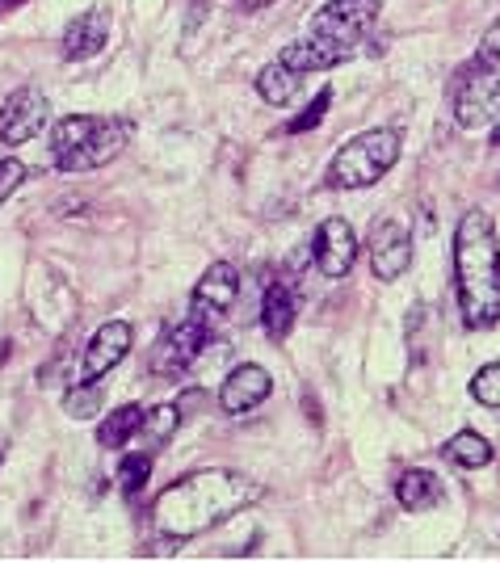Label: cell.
<instances>
[{"label": "cell", "instance_id": "6da1fadb", "mask_svg": "<svg viewBox=\"0 0 500 563\" xmlns=\"http://www.w3.org/2000/svg\"><path fill=\"white\" fill-rule=\"evenodd\" d=\"M257 497H261V488L252 484L249 475H240V471H193V475L177 479L173 488L160 492L157 530L189 542V538L207 534L211 526L227 522L232 513L249 509Z\"/></svg>", "mask_w": 500, "mask_h": 563}, {"label": "cell", "instance_id": "7a4b0ae2", "mask_svg": "<svg viewBox=\"0 0 500 563\" xmlns=\"http://www.w3.org/2000/svg\"><path fill=\"white\" fill-rule=\"evenodd\" d=\"M454 290L463 324L488 333L500 324V245L488 211H467L454 227Z\"/></svg>", "mask_w": 500, "mask_h": 563}, {"label": "cell", "instance_id": "3957f363", "mask_svg": "<svg viewBox=\"0 0 500 563\" xmlns=\"http://www.w3.org/2000/svg\"><path fill=\"white\" fill-rule=\"evenodd\" d=\"M130 126L123 118H93V114H72L55 126L51 135V152L63 173H89L101 168L126 148Z\"/></svg>", "mask_w": 500, "mask_h": 563}, {"label": "cell", "instance_id": "277c9868", "mask_svg": "<svg viewBox=\"0 0 500 563\" xmlns=\"http://www.w3.org/2000/svg\"><path fill=\"white\" fill-rule=\"evenodd\" d=\"M400 160V130L391 126H375L362 130L345 143L341 152L328 164V186L333 189H366L375 186L378 177H387Z\"/></svg>", "mask_w": 500, "mask_h": 563}, {"label": "cell", "instance_id": "5b68a950", "mask_svg": "<svg viewBox=\"0 0 500 563\" xmlns=\"http://www.w3.org/2000/svg\"><path fill=\"white\" fill-rule=\"evenodd\" d=\"M378 22V0H328L312 17V38L328 42L333 51H341L349 60V51L375 30Z\"/></svg>", "mask_w": 500, "mask_h": 563}, {"label": "cell", "instance_id": "8992f818", "mask_svg": "<svg viewBox=\"0 0 500 563\" xmlns=\"http://www.w3.org/2000/svg\"><path fill=\"white\" fill-rule=\"evenodd\" d=\"M211 341V324H202V320H182V324H173L157 345H152V353H148V371L157 378H182L198 362V353L207 349Z\"/></svg>", "mask_w": 500, "mask_h": 563}, {"label": "cell", "instance_id": "52a82bcc", "mask_svg": "<svg viewBox=\"0 0 500 563\" xmlns=\"http://www.w3.org/2000/svg\"><path fill=\"white\" fill-rule=\"evenodd\" d=\"M236 299H240V274H236V265L232 261H215L202 282L193 286V295H189V315L193 320H202V324H215L223 315L236 308Z\"/></svg>", "mask_w": 500, "mask_h": 563}, {"label": "cell", "instance_id": "ba28073f", "mask_svg": "<svg viewBox=\"0 0 500 563\" xmlns=\"http://www.w3.org/2000/svg\"><path fill=\"white\" fill-rule=\"evenodd\" d=\"M47 123H51V101L26 85V89H17L9 97L4 110H0V143L22 148V143H30L34 135H42Z\"/></svg>", "mask_w": 500, "mask_h": 563}, {"label": "cell", "instance_id": "9c48e42d", "mask_svg": "<svg viewBox=\"0 0 500 563\" xmlns=\"http://www.w3.org/2000/svg\"><path fill=\"white\" fill-rule=\"evenodd\" d=\"M500 114V67H484L479 63V72L467 76V80H459V93H454V118L459 126H475L492 123Z\"/></svg>", "mask_w": 500, "mask_h": 563}, {"label": "cell", "instance_id": "30bf717a", "mask_svg": "<svg viewBox=\"0 0 500 563\" xmlns=\"http://www.w3.org/2000/svg\"><path fill=\"white\" fill-rule=\"evenodd\" d=\"M371 270H375L378 282H396L408 274L412 265V236L400 220H378L371 227Z\"/></svg>", "mask_w": 500, "mask_h": 563}, {"label": "cell", "instance_id": "8fae6325", "mask_svg": "<svg viewBox=\"0 0 500 563\" xmlns=\"http://www.w3.org/2000/svg\"><path fill=\"white\" fill-rule=\"evenodd\" d=\"M130 345H135V328H130L126 320H110V324H101V328L93 333V341H89V349H85L80 378H85V383L105 378L118 362H123L126 353H130Z\"/></svg>", "mask_w": 500, "mask_h": 563}, {"label": "cell", "instance_id": "7c38bea8", "mask_svg": "<svg viewBox=\"0 0 500 563\" xmlns=\"http://www.w3.org/2000/svg\"><path fill=\"white\" fill-rule=\"evenodd\" d=\"M358 261V236L345 220H324L315 232V265L324 278H345Z\"/></svg>", "mask_w": 500, "mask_h": 563}, {"label": "cell", "instance_id": "4fadbf2b", "mask_svg": "<svg viewBox=\"0 0 500 563\" xmlns=\"http://www.w3.org/2000/svg\"><path fill=\"white\" fill-rule=\"evenodd\" d=\"M270 391H274L270 371L257 366V362H245V366H236L232 375L223 378L220 404H223V412H232V416H245V412H252L257 404H265Z\"/></svg>", "mask_w": 500, "mask_h": 563}, {"label": "cell", "instance_id": "5bb4252c", "mask_svg": "<svg viewBox=\"0 0 500 563\" xmlns=\"http://www.w3.org/2000/svg\"><path fill=\"white\" fill-rule=\"evenodd\" d=\"M105 42H110V17L101 9H85L63 30V60H93Z\"/></svg>", "mask_w": 500, "mask_h": 563}, {"label": "cell", "instance_id": "9a60e30c", "mask_svg": "<svg viewBox=\"0 0 500 563\" xmlns=\"http://www.w3.org/2000/svg\"><path fill=\"white\" fill-rule=\"evenodd\" d=\"M295 315H299V290H295V282L274 278L265 286V303H261L265 337H270V341H286L290 328H295Z\"/></svg>", "mask_w": 500, "mask_h": 563}, {"label": "cell", "instance_id": "2e32d148", "mask_svg": "<svg viewBox=\"0 0 500 563\" xmlns=\"http://www.w3.org/2000/svg\"><path fill=\"white\" fill-rule=\"evenodd\" d=\"M441 497H446L441 479L425 467L404 471V475H400V484H396V501H400V509H408V513H425V509L441 504Z\"/></svg>", "mask_w": 500, "mask_h": 563}, {"label": "cell", "instance_id": "e0dca14e", "mask_svg": "<svg viewBox=\"0 0 500 563\" xmlns=\"http://www.w3.org/2000/svg\"><path fill=\"white\" fill-rule=\"evenodd\" d=\"M286 67H295V72H328V67H337V63H345L341 51H333L328 42H320V38H299V42H290V47H282V55H278Z\"/></svg>", "mask_w": 500, "mask_h": 563}, {"label": "cell", "instance_id": "ac0fdd59", "mask_svg": "<svg viewBox=\"0 0 500 563\" xmlns=\"http://www.w3.org/2000/svg\"><path fill=\"white\" fill-rule=\"evenodd\" d=\"M303 89V72H295V67H286V63H265L261 72H257V93L265 97L270 105H290L295 97Z\"/></svg>", "mask_w": 500, "mask_h": 563}, {"label": "cell", "instance_id": "d6986e66", "mask_svg": "<svg viewBox=\"0 0 500 563\" xmlns=\"http://www.w3.org/2000/svg\"><path fill=\"white\" fill-rule=\"evenodd\" d=\"M441 454L454 463V467L463 471H479L492 463V441L479 438L475 429H463V434H454V438L441 446Z\"/></svg>", "mask_w": 500, "mask_h": 563}, {"label": "cell", "instance_id": "ffe728a7", "mask_svg": "<svg viewBox=\"0 0 500 563\" xmlns=\"http://www.w3.org/2000/svg\"><path fill=\"white\" fill-rule=\"evenodd\" d=\"M139 425H143V408L123 404L118 412H110V416L97 425V441H101L105 450H123L126 441L139 434Z\"/></svg>", "mask_w": 500, "mask_h": 563}, {"label": "cell", "instance_id": "44dd1931", "mask_svg": "<svg viewBox=\"0 0 500 563\" xmlns=\"http://www.w3.org/2000/svg\"><path fill=\"white\" fill-rule=\"evenodd\" d=\"M182 421H186V416H182V408H177V404H160L157 412H143L139 438L148 441V446H164V441L182 429Z\"/></svg>", "mask_w": 500, "mask_h": 563}, {"label": "cell", "instance_id": "7402d4cb", "mask_svg": "<svg viewBox=\"0 0 500 563\" xmlns=\"http://www.w3.org/2000/svg\"><path fill=\"white\" fill-rule=\"evenodd\" d=\"M101 400H105V396H101V387L80 378V383H76V387L63 396V412H67L72 421H89V416H97V412H101Z\"/></svg>", "mask_w": 500, "mask_h": 563}, {"label": "cell", "instance_id": "603a6c76", "mask_svg": "<svg viewBox=\"0 0 500 563\" xmlns=\"http://www.w3.org/2000/svg\"><path fill=\"white\" fill-rule=\"evenodd\" d=\"M148 475H152V454H126L123 463H118V475H114V484L123 488L126 497H135L143 484H148Z\"/></svg>", "mask_w": 500, "mask_h": 563}, {"label": "cell", "instance_id": "cb8c5ba5", "mask_svg": "<svg viewBox=\"0 0 500 563\" xmlns=\"http://www.w3.org/2000/svg\"><path fill=\"white\" fill-rule=\"evenodd\" d=\"M471 396L484 408H500V362H488L479 366L475 378H471Z\"/></svg>", "mask_w": 500, "mask_h": 563}, {"label": "cell", "instance_id": "d4e9b609", "mask_svg": "<svg viewBox=\"0 0 500 563\" xmlns=\"http://www.w3.org/2000/svg\"><path fill=\"white\" fill-rule=\"evenodd\" d=\"M328 105H333V89H320L312 105H308L299 118H290V123H286V135H303V130L320 126V123H324V114H328Z\"/></svg>", "mask_w": 500, "mask_h": 563}, {"label": "cell", "instance_id": "484cf974", "mask_svg": "<svg viewBox=\"0 0 500 563\" xmlns=\"http://www.w3.org/2000/svg\"><path fill=\"white\" fill-rule=\"evenodd\" d=\"M22 182H26V164L22 160H0V207L22 189Z\"/></svg>", "mask_w": 500, "mask_h": 563}, {"label": "cell", "instance_id": "4316f807", "mask_svg": "<svg viewBox=\"0 0 500 563\" xmlns=\"http://www.w3.org/2000/svg\"><path fill=\"white\" fill-rule=\"evenodd\" d=\"M479 63H484V67H497L500 63V17L488 26V34L479 38Z\"/></svg>", "mask_w": 500, "mask_h": 563}, {"label": "cell", "instance_id": "83f0119b", "mask_svg": "<svg viewBox=\"0 0 500 563\" xmlns=\"http://www.w3.org/2000/svg\"><path fill=\"white\" fill-rule=\"evenodd\" d=\"M265 4H274V0H245V9H249V13H257V9H265Z\"/></svg>", "mask_w": 500, "mask_h": 563}, {"label": "cell", "instance_id": "f1b7e54d", "mask_svg": "<svg viewBox=\"0 0 500 563\" xmlns=\"http://www.w3.org/2000/svg\"><path fill=\"white\" fill-rule=\"evenodd\" d=\"M492 143H497V148H500V114H497V118H492Z\"/></svg>", "mask_w": 500, "mask_h": 563}, {"label": "cell", "instance_id": "f546056e", "mask_svg": "<svg viewBox=\"0 0 500 563\" xmlns=\"http://www.w3.org/2000/svg\"><path fill=\"white\" fill-rule=\"evenodd\" d=\"M4 358H9V345L0 341V362H4Z\"/></svg>", "mask_w": 500, "mask_h": 563}, {"label": "cell", "instance_id": "4dcf8cb0", "mask_svg": "<svg viewBox=\"0 0 500 563\" xmlns=\"http://www.w3.org/2000/svg\"><path fill=\"white\" fill-rule=\"evenodd\" d=\"M0 463H4V441H0Z\"/></svg>", "mask_w": 500, "mask_h": 563}]
</instances>
